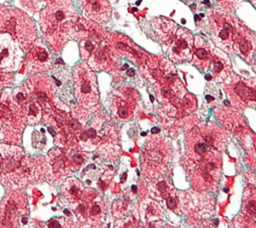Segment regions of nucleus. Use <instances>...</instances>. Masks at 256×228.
Here are the masks:
<instances>
[{"label":"nucleus","mask_w":256,"mask_h":228,"mask_svg":"<svg viewBox=\"0 0 256 228\" xmlns=\"http://www.w3.org/2000/svg\"><path fill=\"white\" fill-rule=\"evenodd\" d=\"M78 19L71 0H51L40 12V27L55 52H59L72 38Z\"/></svg>","instance_id":"nucleus-1"},{"label":"nucleus","mask_w":256,"mask_h":228,"mask_svg":"<svg viewBox=\"0 0 256 228\" xmlns=\"http://www.w3.org/2000/svg\"><path fill=\"white\" fill-rule=\"evenodd\" d=\"M0 33L10 34L24 50H28L37 37L34 21L21 10L8 7L0 9Z\"/></svg>","instance_id":"nucleus-2"},{"label":"nucleus","mask_w":256,"mask_h":228,"mask_svg":"<svg viewBox=\"0 0 256 228\" xmlns=\"http://www.w3.org/2000/svg\"><path fill=\"white\" fill-rule=\"evenodd\" d=\"M48 173L49 166L43 158L34 159L31 157H23L20 166L11 174L1 177L0 181L6 187L17 189L40 178L44 179V176Z\"/></svg>","instance_id":"nucleus-3"},{"label":"nucleus","mask_w":256,"mask_h":228,"mask_svg":"<svg viewBox=\"0 0 256 228\" xmlns=\"http://www.w3.org/2000/svg\"><path fill=\"white\" fill-rule=\"evenodd\" d=\"M74 93L78 103L84 108H91L98 103L99 92L97 80L91 68L80 63L73 69Z\"/></svg>","instance_id":"nucleus-4"},{"label":"nucleus","mask_w":256,"mask_h":228,"mask_svg":"<svg viewBox=\"0 0 256 228\" xmlns=\"http://www.w3.org/2000/svg\"><path fill=\"white\" fill-rule=\"evenodd\" d=\"M28 203L26 195L19 190H11L0 204V227H16L22 219L26 221Z\"/></svg>","instance_id":"nucleus-5"},{"label":"nucleus","mask_w":256,"mask_h":228,"mask_svg":"<svg viewBox=\"0 0 256 228\" xmlns=\"http://www.w3.org/2000/svg\"><path fill=\"white\" fill-rule=\"evenodd\" d=\"M23 60L19 43L8 33H0V72L17 71Z\"/></svg>","instance_id":"nucleus-6"},{"label":"nucleus","mask_w":256,"mask_h":228,"mask_svg":"<svg viewBox=\"0 0 256 228\" xmlns=\"http://www.w3.org/2000/svg\"><path fill=\"white\" fill-rule=\"evenodd\" d=\"M27 51L26 66L29 73H42L52 68L50 52L41 39H36Z\"/></svg>","instance_id":"nucleus-7"},{"label":"nucleus","mask_w":256,"mask_h":228,"mask_svg":"<svg viewBox=\"0 0 256 228\" xmlns=\"http://www.w3.org/2000/svg\"><path fill=\"white\" fill-rule=\"evenodd\" d=\"M215 41L223 48H231L236 41L237 33L235 26L228 21L226 16H215L212 23Z\"/></svg>","instance_id":"nucleus-8"},{"label":"nucleus","mask_w":256,"mask_h":228,"mask_svg":"<svg viewBox=\"0 0 256 228\" xmlns=\"http://www.w3.org/2000/svg\"><path fill=\"white\" fill-rule=\"evenodd\" d=\"M192 35L184 29H179L172 38L169 46V56L175 61H184L191 57L192 51Z\"/></svg>","instance_id":"nucleus-9"},{"label":"nucleus","mask_w":256,"mask_h":228,"mask_svg":"<svg viewBox=\"0 0 256 228\" xmlns=\"http://www.w3.org/2000/svg\"><path fill=\"white\" fill-rule=\"evenodd\" d=\"M0 155L2 158V169L0 174L1 178L11 174L20 166L24 157V151L20 147L14 145L1 144Z\"/></svg>","instance_id":"nucleus-10"},{"label":"nucleus","mask_w":256,"mask_h":228,"mask_svg":"<svg viewBox=\"0 0 256 228\" xmlns=\"http://www.w3.org/2000/svg\"><path fill=\"white\" fill-rule=\"evenodd\" d=\"M81 2L88 18L98 23L108 21L111 7L107 0H81Z\"/></svg>","instance_id":"nucleus-11"},{"label":"nucleus","mask_w":256,"mask_h":228,"mask_svg":"<svg viewBox=\"0 0 256 228\" xmlns=\"http://www.w3.org/2000/svg\"><path fill=\"white\" fill-rule=\"evenodd\" d=\"M208 145L210 144L207 143L205 137H202L197 133H192L187 137V153L194 160L200 161L204 159L208 153H211L210 151L212 150H208Z\"/></svg>","instance_id":"nucleus-12"},{"label":"nucleus","mask_w":256,"mask_h":228,"mask_svg":"<svg viewBox=\"0 0 256 228\" xmlns=\"http://www.w3.org/2000/svg\"><path fill=\"white\" fill-rule=\"evenodd\" d=\"M84 187L81 181L75 177L67 178L62 186V193L68 202L79 201L82 197Z\"/></svg>","instance_id":"nucleus-13"},{"label":"nucleus","mask_w":256,"mask_h":228,"mask_svg":"<svg viewBox=\"0 0 256 228\" xmlns=\"http://www.w3.org/2000/svg\"><path fill=\"white\" fill-rule=\"evenodd\" d=\"M195 45H196L195 52H194L195 65H197L199 68L206 69L207 65L209 64V62L211 60V54H210V51H209V46L200 37L196 38Z\"/></svg>","instance_id":"nucleus-14"},{"label":"nucleus","mask_w":256,"mask_h":228,"mask_svg":"<svg viewBox=\"0 0 256 228\" xmlns=\"http://www.w3.org/2000/svg\"><path fill=\"white\" fill-rule=\"evenodd\" d=\"M249 159L251 160L252 167L256 170V137H252L248 148Z\"/></svg>","instance_id":"nucleus-15"},{"label":"nucleus","mask_w":256,"mask_h":228,"mask_svg":"<svg viewBox=\"0 0 256 228\" xmlns=\"http://www.w3.org/2000/svg\"><path fill=\"white\" fill-rule=\"evenodd\" d=\"M101 214H102V206H100L99 203H93L89 208V212H88L89 218L93 220H97L102 216Z\"/></svg>","instance_id":"nucleus-16"},{"label":"nucleus","mask_w":256,"mask_h":228,"mask_svg":"<svg viewBox=\"0 0 256 228\" xmlns=\"http://www.w3.org/2000/svg\"><path fill=\"white\" fill-rule=\"evenodd\" d=\"M245 209L254 217H256V198L255 195L253 196V198H249L246 199V203L244 205Z\"/></svg>","instance_id":"nucleus-17"},{"label":"nucleus","mask_w":256,"mask_h":228,"mask_svg":"<svg viewBox=\"0 0 256 228\" xmlns=\"http://www.w3.org/2000/svg\"><path fill=\"white\" fill-rule=\"evenodd\" d=\"M223 68H224V64H223V62L222 61H216L215 63H214V65H213V71L215 72V73H219L220 71H222L223 70Z\"/></svg>","instance_id":"nucleus-18"},{"label":"nucleus","mask_w":256,"mask_h":228,"mask_svg":"<svg viewBox=\"0 0 256 228\" xmlns=\"http://www.w3.org/2000/svg\"><path fill=\"white\" fill-rule=\"evenodd\" d=\"M166 203H167V206H168L169 208H173V207L176 206V201H175V199H173V198H168L167 201H166Z\"/></svg>","instance_id":"nucleus-19"},{"label":"nucleus","mask_w":256,"mask_h":228,"mask_svg":"<svg viewBox=\"0 0 256 228\" xmlns=\"http://www.w3.org/2000/svg\"><path fill=\"white\" fill-rule=\"evenodd\" d=\"M1 169H2V158L0 155V174H1Z\"/></svg>","instance_id":"nucleus-20"},{"label":"nucleus","mask_w":256,"mask_h":228,"mask_svg":"<svg viewBox=\"0 0 256 228\" xmlns=\"http://www.w3.org/2000/svg\"><path fill=\"white\" fill-rule=\"evenodd\" d=\"M158 131H159V129H156V128L152 129V133H155V132H158Z\"/></svg>","instance_id":"nucleus-21"}]
</instances>
